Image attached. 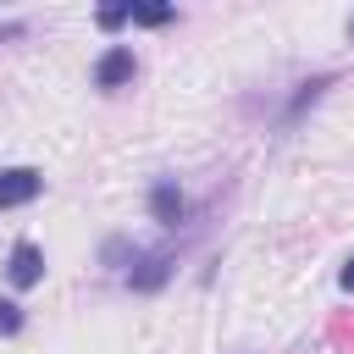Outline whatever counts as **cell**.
<instances>
[{"label":"cell","instance_id":"6da1fadb","mask_svg":"<svg viewBox=\"0 0 354 354\" xmlns=\"http://www.w3.org/2000/svg\"><path fill=\"white\" fill-rule=\"evenodd\" d=\"M39 188H44V177H39L33 166L0 171V210H17V205H28V199H39Z\"/></svg>","mask_w":354,"mask_h":354},{"label":"cell","instance_id":"7a4b0ae2","mask_svg":"<svg viewBox=\"0 0 354 354\" xmlns=\"http://www.w3.org/2000/svg\"><path fill=\"white\" fill-rule=\"evenodd\" d=\"M127 77H133V50H127V44L105 50V55H100V66H94V83H100V88H122Z\"/></svg>","mask_w":354,"mask_h":354},{"label":"cell","instance_id":"3957f363","mask_svg":"<svg viewBox=\"0 0 354 354\" xmlns=\"http://www.w3.org/2000/svg\"><path fill=\"white\" fill-rule=\"evenodd\" d=\"M44 277V254H39V243H17L11 249V282L17 288H33Z\"/></svg>","mask_w":354,"mask_h":354},{"label":"cell","instance_id":"277c9868","mask_svg":"<svg viewBox=\"0 0 354 354\" xmlns=\"http://www.w3.org/2000/svg\"><path fill=\"white\" fill-rule=\"evenodd\" d=\"M149 210H155V221H166V227H177V216H183V194H177L171 183H160V188L149 194Z\"/></svg>","mask_w":354,"mask_h":354},{"label":"cell","instance_id":"5b68a950","mask_svg":"<svg viewBox=\"0 0 354 354\" xmlns=\"http://www.w3.org/2000/svg\"><path fill=\"white\" fill-rule=\"evenodd\" d=\"M166 271H171V260H166V254H155V260H144V271H133V288H144V293H149V288H160V282H166Z\"/></svg>","mask_w":354,"mask_h":354},{"label":"cell","instance_id":"8992f818","mask_svg":"<svg viewBox=\"0 0 354 354\" xmlns=\"http://www.w3.org/2000/svg\"><path fill=\"white\" fill-rule=\"evenodd\" d=\"M171 17V6H127V22H144V28H160Z\"/></svg>","mask_w":354,"mask_h":354},{"label":"cell","instance_id":"52a82bcc","mask_svg":"<svg viewBox=\"0 0 354 354\" xmlns=\"http://www.w3.org/2000/svg\"><path fill=\"white\" fill-rule=\"evenodd\" d=\"M0 332L11 337V332H22V310L11 304V299H0Z\"/></svg>","mask_w":354,"mask_h":354},{"label":"cell","instance_id":"ba28073f","mask_svg":"<svg viewBox=\"0 0 354 354\" xmlns=\"http://www.w3.org/2000/svg\"><path fill=\"white\" fill-rule=\"evenodd\" d=\"M122 22H127V6H105L100 11V28H122Z\"/></svg>","mask_w":354,"mask_h":354},{"label":"cell","instance_id":"9c48e42d","mask_svg":"<svg viewBox=\"0 0 354 354\" xmlns=\"http://www.w3.org/2000/svg\"><path fill=\"white\" fill-rule=\"evenodd\" d=\"M337 282H343V288H348V293H354V254H348V266H343V271H337Z\"/></svg>","mask_w":354,"mask_h":354}]
</instances>
